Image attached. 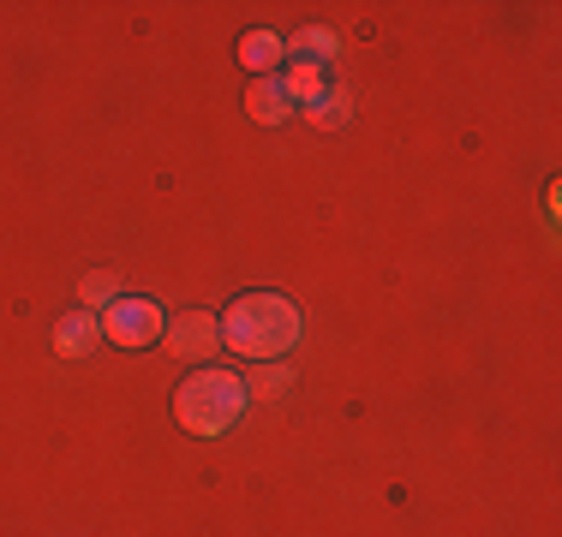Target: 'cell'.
<instances>
[{
  "label": "cell",
  "instance_id": "obj_7",
  "mask_svg": "<svg viewBox=\"0 0 562 537\" xmlns=\"http://www.w3.org/2000/svg\"><path fill=\"white\" fill-rule=\"evenodd\" d=\"M336 54H341L336 31H317V24H312V31H293L288 36V60L293 66H324V60H336Z\"/></svg>",
  "mask_w": 562,
  "mask_h": 537
},
{
  "label": "cell",
  "instance_id": "obj_10",
  "mask_svg": "<svg viewBox=\"0 0 562 537\" xmlns=\"http://www.w3.org/2000/svg\"><path fill=\"white\" fill-rule=\"evenodd\" d=\"M305 114H312V126H347V114H353V102H347V90H324V96H317L312 107H305Z\"/></svg>",
  "mask_w": 562,
  "mask_h": 537
},
{
  "label": "cell",
  "instance_id": "obj_1",
  "mask_svg": "<svg viewBox=\"0 0 562 537\" xmlns=\"http://www.w3.org/2000/svg\"><path fill=\"white\" fill-rule=\"evenodd\" d=\"M293 341H300V311L276 293H246L222 317V346H234L239 358H258V365L281 358Z\"/></svg>",
  "mask_w": 562,
  "mask_h": 537
},
{
  "label": "cell",
  "instance_id": "obj_6",
  "mask_svg": "<svg viewBox=\"0 0 562 537\" xmlns=\"http://www.w3.org/2000/svg\"><path fill=\"white\" fill-rule=\"evenodd\" d=\"M246 107H251V119H263V126H281V119L293 114V96H288V84H281V78H258V84H251V96H246Z\"/></svg>",
  "mask_w": 562,
  "mask_h": 537
},
{
  "label": "cell",
  "instance_id": "obj_4",
  "mask_svg": "<svg viewBox=\"0 0 562 537\" xmlns=\"http://www.w3.org/2000/svg\"><path fill=\"white\" fill-rule=\"evenodd\" d=\"M162 346H168L173 358H192V365H204V358L222 346V322L210 317V311H186V317L162 322Z\"/></svg>",
  "mask_w": 562,
  "mask_h": 537
},
{
  "label": "cell",
  "instance_id": "obj_9",
  "mask_svg": "<svg viewBox=\"0 0 562 537\" xmlns=\"http://www.w3.org/2000/svg\"><path fill=\"white\" fill-rule=\"evenodd\" d=\"M114 293H120V275H114V268H97V275L78 281V299H85V311H109Z\"/></svg>",
  "mask_w": 562,
  "mask_h": 537
},
{
  "label": "cell",
  "instance_id": "obj_5",
  "mask_svg": "<svg viewBox=\"0 0 562 537\" xmlns=\"http://www.w3.org/2000/svg\"><path fill=\"white\" fill-rule=\"evenodd\" d=\"M97 341H102V317H97V311L60 317V329H55V353H60V358H85Z\"/></svg>",
  "mask_w": 562,
  "mask_h": 537
},
{
  "label": "cell",
  "instance_id": "obj_2",
  "mask_svg": "<svg viewBox=\"0 0 562 537\" xmlns=\"http://www.w3.org/2000/svg\"><path fill=\"white\" fill-rule=\"evenodd\" d=\"M246 382L234 370H192L173 395V419H180L192 436H222L227 424L246 412Z\"/></svg>",
  "mask_w": 562,
  "mask_h": 537
},
{
  "label": "cell",
  "instance_id": "obj_8",
  "mask_svg": "<svg viewBox=\"0 0 562 537\" xmlns=\"http://www.w3.org/2000/svg\"><path fill=\"white\" fill-rule=\"evenodd\" d=\"M276 60H288V43H281L276 31H251V36H239V66H251V72H270Z\"/></svg>",
  "mask_w": 562,
  "mask_h": 537
},
{
  "label": "cell",
  "instance_id": "obj_11",
  "mask_svg": "<svg viewBox=\"0 0 562 537\" xmlns=\"http://www.w3.org/2000/svg\"><path fill=\"white\" fill-rule=\"evenodd\" d=\"M288 388H293V370H288V365H276V358H270V365H263V370L246 382V395H258V400H281Z\"/></svg>",
  "mask_w": 562,
  "mask_h": 537
},
{
  "label": "cell",
  "instance_id": "obj_3",
  "mask_svg": "<svg viewBox=\"0 0 562 537\" xmlns=\"http://www.w3.org/2000/svg\"><path fill=\"white\" fill-rule=\"evenodd\" d=\"M102 334L114 346H150L162 341V311H156V299H114L102 311Z\"/></svg>",
  "mask_w": 562,
  "mask_h": 537
}]
</instances>
